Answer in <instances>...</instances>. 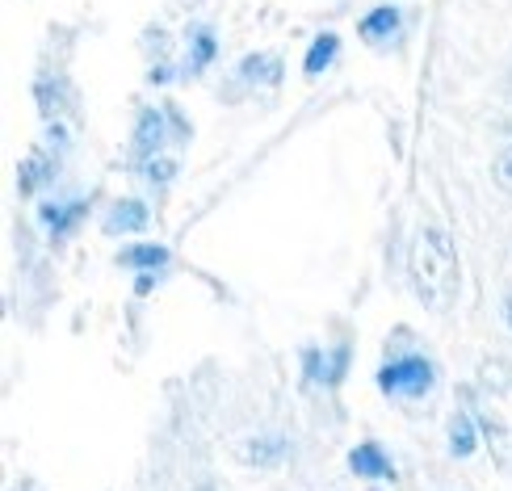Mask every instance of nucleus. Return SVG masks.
Instances as JSON below:
<instances>
[{"label": "nucleus", "instance_id": "f257e3e1", "mask_svg": "<svg viewBox=\"0 0 512 491\" xmlns=\"http://www.w3.org/2000/svg\"><path fill=\"white\" fill-rule=\"evenodd\" d=\"M462 403H471V416L492 450L500 471H512V370L504 361L479 366L475 387L462 391Z\"/></svg>", "mask_w": 512, "mask_h": 491}, {"label": "nucleus", "instance_id": "f03ea898", "mask_svg": "<svg viewBox=\"0 0 512 491\" xmlns=\"http://www.w3.org/2000/svg\"><path fill=\"white\" fill-rule=\"evenodd\" d=\"M412 286L416 298L429 311H445L454 303V290H458V252L450 244V236L437 227L420 231L416 244H412Z\"/></svg>", "mask_w": 512, "mask_h": 491}, {"label": "nucleus", "instance_id": "7ed1b4c3", "mask_svg": "<svg viewBox=\"0 0 512 491\" xmlns=\"http://www.w3.org/2000/svg\"><path fill=\"white\" fill-rule=\"evenodd\" d=\"M378 387L387 395H424L433 387V366L424 357H399V361H387V366L378 370Z\"/></svg>", "mask_w": 512, "mask_h": 491}, {"label": "nucleus", "instance_id": "20e7f679", "mask_svg": "<svg viewBox=\"0 0 512 491\" xmlns=\"http://www.w3.org/2000/svg\"><path fill=\"white\" fill-rule=\"evenodd\" d=\"M147 227V206L126 198V202H114V210L105 215V231L110 236H131V231H143Z\"/></svg>", "mask_w": 512, "mask_h": 491}, {"label": "nucleus", "instance_id": "39448f33", "mask_svg": "<svg viewBox=\"0 0 512 491\" xmlns=\"http://www.w3.org/2000/svg\"><path fill=\"white\" fill-rule=\"evenodd\" d=\"M307 378L311 382H336L340 374H345V366H349V349L340 345L336 353H319V349H307Z\"/></svg>", "mask_w": 512, "mask_h": 491}, {"label": "nucleus", "instance_id": "423d86ee", "mask_svg": "<svg viewBox=\"0 0 512 491\" xmlns=\"http://www.w3.org/2000/svg\"><path fill=\"white\" fill-rule=\"evenodd\" d=\"M349 466H353V475H361V479H387L391 475V462H387V454L378 450V445H357V450L349 454Z\"/></svg>", "mask_w": 512, "mask_h": 491}, {"label": "nucleus", "instance_id": "0eeeda50", "mask_svg": "<svg viewBox=\"0 0 512 491\" xmlns=\"http://www.w3.org/2000/svg\"><path fill=\"white\" fill-rule=\"evenodd\" d=\"M479 424H475V416L471 412H454L450 416V450L458 454V458H471L475 454V441H479Z\"/></svg>", "mask_w": 512, "mask_h": 491}, {"label": "nucleus", "instance_id": "6e6552de", "mask_svg": "<svg viewBox=\"0 0 512 491\" xmlns=\"http://www.w3.org/2000/svg\"><path fill=\"white\" fill-rule=\"evenodd\" d=\"M395 30H399V9H391V5L374 9L366 21H361V38H370V42H378V38H395Z\"/></svg>", "mask_w": 512, "mask_h": 491}, {"label": "nucleus", "instance_id": "1a4fd4ad", "mask_svg": "<svg viewBox=\"0 0 512 491\" xmlns=\"http://www.w3.org/2000/svg\"><path fill=\"white\" fill-rule=\"evenodd\" d=\"M336 51H340V38H336V34H319V38H315V47L307 51V63H303L307 76L328 72V63L336 59Z\"/></svg>", "mask_w": 512, "mask_h": 491}, {"label": "nucleus", "instance_id": "9d476101", "mask_svg": "<svg viewBox=\"0 0 512 491\" xmlns=\"http://www.w3.org/2000/svg\"><path fill=\"white\" fill-rule=\"evenodd\" d=\"M122 265L160 269V265H168V248H160V244H135V248H126V252H122Z\"/></svg>", "mask_w": 512, "mask_h": 491}, {"label": "nucleus", "instance_id": "9b49d317", "mask_svg": "<svg viewBox=\"0 0 512 491\" xmlns=\"http://www.w3.org/2000/svg\"><path fill=\"white\" fill-rule=\"evenodd\" d=\"M282 454H286V441H277V437H256L240 450V458H248L256 466H269L273 458H282Z\"/></svg>", "mask_w": 512, "mask_h": 491}, {"label": "nucleus", "instance_id": "f8f14e48", "mask_svg": "<svg viewBox=\"0 0 512 491\" xmlns=\"http://www.w3.org/2000/svg\"><path fill=\"white\" fill-rule=\"evenodd\" d=\"M160 135H164V118L156 110H147L139 118V131H135V143H139V152H156L160 147Z\"/></svg>", "mask_w": 512, "mask_h": 491}, {"label": "nucleus", "instance_id": "ddd939ff", "mask_svg": "<svg viewBox=\"0 0 512 491\" xmlns=\"http://www.w3.org/2000/svg\"><path fill=\"white\" fill-rule=\"evenodd\" d=\"M277 72H282V63H277L273 55H248L244 63H240V76L244 80H277Z\"/></svg>", "mask_w": 512, "mask_h": 491}, {"label": "nucleus", "instance_id": "4468645a", "mask_svg": "<svg viewBox=\"0 0 512 491\" xmlns=\"http://www.w3.org/2000/svg\"><path fill=\"white\" fill-rule=\"evenodd\" d=\"M215 55V34H210L206 26L194 30V59H189V68H202V63Z\"/></svg>", "mask_w": 512, "mask_h": 491}, {"label": "nucleus", "instance_id": "2eb2a0df", "mask_svg": "<svg viewBox=\"0 0 512 491\" xmlns=\"http://www.w3.org/2000/svg\"><path fill=\"white\" fill-rule=\"evenodd\" d=\"M492 177H496V185L504 189V194H512V143H508L504 152L496 156V164H492Z\"/></svg>", "mask_w": 512, "mask_h": 491}, {"label": "nucleus", "instance_id": "dca6fc26", "mask_svg": "<svg viewBox=\"0 0 512 491\" xmlns=\"http://www.w3.org/2000/svg\"><path fill=\"white\" fill-rule=\"evenodd\" d=\"M147 173H152V181H156V185H164L168 177L177 173V168H173V160H152V164H147Z\"/></svg>", "mask_w": 512, "mask_h": 491}, {"label": "nucleus", "instance_id": "f3484780", "mask_svg": "<svg viewBox=\"0 0 512 491\" xmlns=\"http://www.w3.org/2000/svg\"><path fill=\"white\" fill-rule=\"evenodd\" d=\"M152 286H156V277H139V282H135V290H139V294H147Z\"/></svg>", "mask_w": 512, "mask_h": 491}, {"label": "nucleus", "instance_id": "a211bd4d", "mask_svg": "<svg viewBox=\"0 0 512 491\" xmlns=\"http://www.w3.org/2000/svg\"><path fill=\"white\" fill-rule=\"evenodd\" d=\"M508 324H512V303H508Z\"/></svg>", "mask_w": 512, "mask_h": 491}]
</instances>
